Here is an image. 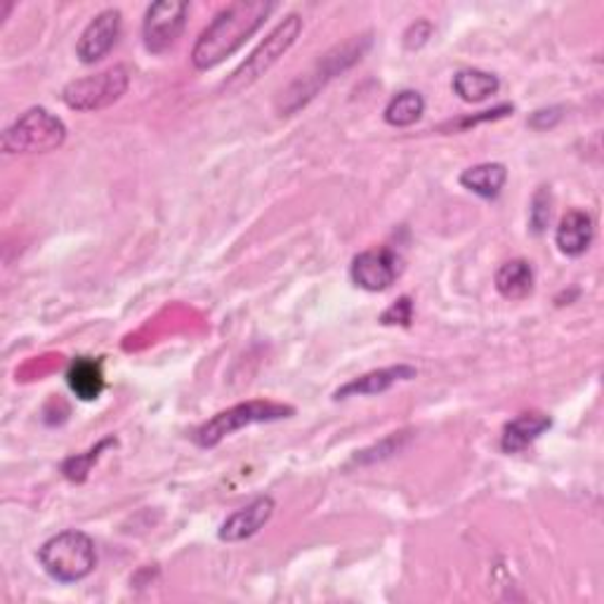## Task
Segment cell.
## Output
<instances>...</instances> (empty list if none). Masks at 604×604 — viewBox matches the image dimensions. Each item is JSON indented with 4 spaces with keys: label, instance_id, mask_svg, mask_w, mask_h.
I'll return each instance as SVG.
<instances>
[{
    "label": "cell",
    "instance_id": "obj_1",
    "mask_svg": "<svg viewBox=\"0 0 604 604\" xmlns=\"http://www.w3.org/2000/svg\"><path fill=\"white\" fill-rule=\"evenodd\" d=\"M272 10L274 3H267V0H239V3L227 5L199 36L194 50H191V62L201 72H209L225 62L265 24Z\"/></svg>",
    "mask_w": 604,
    "mask_h": 604
},
{
    "label": "cell",
    "instance_id": "obj_2",
    "mask_svg": "<svg viewBox=\"0 0 604 604\" xmlns=\"http://www.w3.org/2000/svg\"><path fill=\"white\" fill-rule=\"evenodd\" d=\"M368 46H370L368 36H354L352 40H348V43H342L336 50L326 52L307 74H300L295 84L286 92H281L284 98L279 102V112L293 114L300 106H305L314 95H317L328 84V80L345 72V68H350L354 62H360L362 54L368 50Z\"/></svg>",
    "mask_w": 604,
    "mask_h": 604
},
{
    "label": "cell",
    "instance_id": "obj_3",
    "mask_svg": "<svg viewBox=\"0 0 604 604\" xmlns=\"http://www.w3.org/2000/svg\"><path fill=\"white\" fill-rule=\"evenodd\" d=\"M40 565L60 583H78L98 565V551L84 531H62L43 543L38 553Z\"/></svg>",
    "mask_w": 604,
    "mask_h": 604
},
{
    "label": "cell",
    "instance_id": "obj_4",
    "mask_svg": "<svg viewBox=\"0 0 604 604\" xmlns=\"http://www.w3.org/2000/svg\"><path fill=\"white\" fill-rule=\"evenodd\" d=\"M295 414L293 406L288 404H279V402H246V404H237L227 411H219L217 416H213L209 423H203L201 428L191 435L194 444L201 449H213L225 437L235 435L237 430L249 428V425L255 423H274L281 418H291Z\"/></svg>",
    "mask_w": 604,
    "mask_h": 604
},
{
    "label": "cell",
    "instance_id": "obj_5",
    "mask_svg": "<svg viewBox=\"0 0 604 604\" xmlns=\"http://www.w3.org/2000/svg\"><path fill=\"white\" fill-rule=\"evenodd\" d=\"M66 140V126L43 106L24 112L3 133L5 154H46L62 147Z\"/></svg>",
    "mask_w": 604,
    "mask_h": 604
},
{
    "label": "cell",
    "instance_id": "obj_6",
    "mask_svg": "<svg viewBox=\"0 0 604 604\" xmlns=\"http://www.w3.org/2000/svg\"><path fill=\"white\" fill-rule=\"evenodd\" d=\"M302 32V20L300 15H288L277 29H274L263 43L255 48V52L246 60L231 78L225 84L227 92H241L249 86H253L260 76H265L269 68L277 64L284 54L291 50V46L295 43V38Z\"/></svg>",
    "mask_w": 604,
    "mask_h": 604
},
{
    "label": "cell",
    "instance_id": "obj_7",
    "mask_svg": "<svg viewBox=\"0 0 604 604\" xmlns=\"http://www.w3.org/2000/svg\"><path fill=\"white\" fill-rule=\"evenodd\" d=\"M128 86V68L118 64L95 76L72 80V84L62 90V100L68 109H74V112H100V109L118 102L123 95H126Z\"/></svg>",
    "mask_w": 604,
    "mask_h": 604
},
{
    "label": "cell",
    "instance_id": "obj_8",
    "mask_svg": "<svg viewBox=\"0 0 604 604\" xmlns=\"http://www.w3.org/2000/svg\"><path fill=\"white\" fill-rule=\"evenodd\" d=\"M187 12L189 5L183 0H159V3L149 5L142 26L147 50L154 54L171 50L185 29Z\"/></svg>",
    "mask_w": 604,
    "mask_h": 604
},
{
    "label": "cell",
    "instance_id": "obj_9",
    "mask_svg": "<svg viewBox=\"0 0 604 604\" xmlns=\"http://www.w3.org/2000/svg\"><path fill=\"white\" fill-rule=\"evenodd\" d=\"M402 260L390 249H370L352 260V281L364 291H386L400 277Z\"/></svg>",
    "mask_w": 604,
    "mask_h": 604
},
{
    "label": "cell",
    "instance_id": "obj_10",
    "mask_svg": "<svg viewBox=\"0 0 604 604\" xmlns=\"http://www.w3.org/2000/svg\"><path fill=\"white\" fill-rule=\"evenodd\" d=\"M118 36H121V12L118 10L100 12V15L86 26V32L80 34V40L76 46L80 62L95 64L102 58H106L116 46Z\"/></svg>",
    "mask_w": 604,
    "mask_h": 604
},
{
    "label": "cell",
    "instance_id": "obj_11",
    "mask_svg": "<svg viewBox=\"0 0 604 604\" xmlns=\"http://www.w3.org/2000/svg\"><path fill=\"white\" fill-rule=\"evenodd\" d=\"M272 515L274 501L269 496H260L223 521V527H219V541L239 543L251 539L267 525Z\"/></svg>",
    "mask_w": 604,
    "mask_h": 604
},
{
    "label": "cell",
    "instance_id": "obj_12",
    "mask_svg": "<svg viewBox=\"0 0 604 604\" xmlns=\"http://www.w3.org/2000/svg\"><path fill=\"white\" fill-rule=\"evenodd\" d=\"M411 378H416V368L406 366V364L370 370V374L348 382V386H342L334 397H336V400H348V397L380 394V392H388L394 386V382L411 380Z\"/></svg>",
    "mask_w": 604,
    "mask_h": 604
},
{
    "label": "cell",
    "instance_id": "obj_13",
    "mask_svg": "<svg viewBox=\"0 0 604 604\" xmlns=\"http://www.w3.org/2000/svg\"><path fill=\"white\" fill-rule=\"evenodd\" d=\"M595 237L593 217L583 211H569L557 227V246L559 251L569 257L583 255Z\"/></svg>",
    "mask_w": 604,
    "mask_h": 604
},
{
    "label": "cell",
    "instance_id": "obj_14",
    "mask_svg": "<svg viewBox=\"0 0 604 604\" xmlns=\"http://www.w3.org/2000/svg\"><path fill=\"white\" fill-rule=\"evenodd\" d=\"M548 428H551V418L545 414H521L505 425L501 446L505 453H519L537 442Z\"/></svg>",
    "mask_w": 604,
    "mask_h": 604
},
{
    "label": "cell",
    "instance_id": "obj_15",
    "mask_svg": "<svg viewBox=\"0 0 604 604\" xmlns=\"http://www.w3.org/2000/svg\"><path fill=\"white\" fill-rule=\"evenodd\" d=\"M66 382L72 392L84 402H92L98 400L104 390V374L100 362L95 360H76L66 370Z\"/></svg>",
    "mask_w": 604,
    "mask_h": 604
},
{
    "label": "cell",
    "instance_id": "obj_16",
    "mask_svg": "<svg viewBox=\"0 0 604 604\" xmlns=\"http://www.w3.org/2000/svg\"><path fill=\"white\" fill-rule=\"evenodd\" d=\"M507 180L503 163H479L461 175V185L482 199H496Z\"/></svg>",
    "mask_w": 604,
    "mask_h": 604
},
{
    "label": "cell",
    "instance_id": "obj_17",
    "mask_svg": "<svg viewBox=\"0 0 604 604\" xmlns=\"http://www.w3.org/2000/svg\"><path fill=\"white\" fill-rule=\"evenodd\" d=\"M499 88V76L479 72V68H463V72L453 76V92H456L463 102H485L491 95H496Z\"/></svg>",
    "mask_w": 604,
    "mask_h": 604
},
{
    "label": "cell",
    "instance_id": "obj_18",
    "mask_svg": "<svg viewBox=\"0 0 604 604\" xmlns=\"http://www.w3.org/2000/svg\"><path fill=\"white\" fill-rule=\"evenodd\" d=\"M496 288L507 300H521L533 291V267L527 260H511L496 272Z\"/></svg>",
    "mask_w": 604,
    "mask_h": 604
},
{
    "label": "cell",
    "instance_id": "obj_19",
    "mask_svg": "<svg viewBox=\"0 0 604 604\" xmlns=\"http://www.w3.org/2000/svg\"><path fill=\"white\" fill-rule=\"evenodd\" d=\"M425 112V100L423 95L416 90H404L394 95L390 104L386 106V121L394 128H408L423 116Z\"/></svg>",
    "mask_w": 604,
    "mask_h": 604
},
{
    "label": "cell",
    "instance_id": "obj_20",
    "mask_svg": "<svg viewBox=\"0 0 604 604\" xmlns=\"http://www.w3.org/2000/svg\"><path fill=\"white\" fill-rule=\"evenodd\" d=\"M106 446H116V439H104V442H100L95 449H90L86 456H72V458H66L64 465H62V473L66 479H72V482H86V477L92 468V463H98V458L102 456V451Z\"/></svg>",
    "mask_w": 604,
    "mask_h": 604
},
{
    "label": "cell",
    "instance_id": "obj_21",
    "mask_svg": "<svg viewBox=\"0 0 604 604\" xmlns=\"http://www.w3.org/2000/svg\"><path fill=\"white\" fill-rule=\"evenodd\" d=\"M531 205H533V209H531V227H533V231H537V235H541V231L548 225V219H551V191L541 187L539 194L533 197Z\"/></svg>",
    "mask_w": 604,
    "mask_h": 604
},
{
    "label": "cell",
    "instance_id": "obj_22",
    "mask_svg": "<svg viewBox=\"0 0 604 604\" xmlns=\"http://www.w3.org/2000/svg\"><path fill=\"white\" fill-rule=\"evenodd\" d=\"M411 319H414V302H411V298H400L390 310L382 312L380 317L382 324H402V326H408Z\"/></svg>",
    "mask_w": 604,
    "mask_h": 604
}]
</instances>
